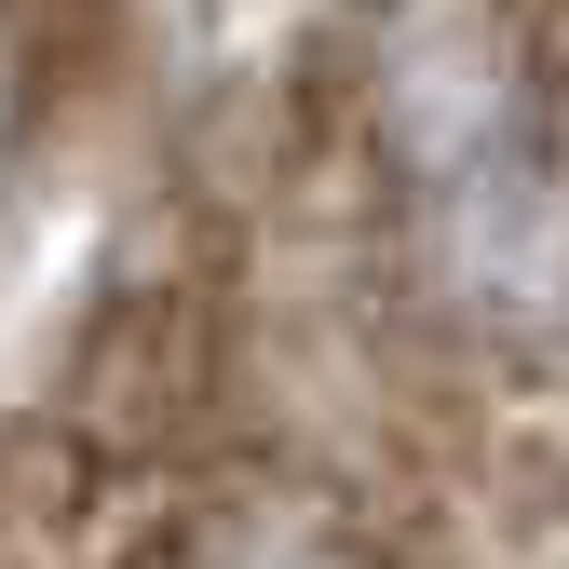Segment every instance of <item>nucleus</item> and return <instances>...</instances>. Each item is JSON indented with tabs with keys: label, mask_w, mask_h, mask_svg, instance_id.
<instances>
[{
	"label": "nucleus",
	"mask_w": 569,
	"mask_h": 569,
	"mask_svg": "<svg viewBox=\"0 0 569 569\" xmlns=\"http://www.w3.org/2000/svg\"><path fill=\"white\" fill-rule=\"evenodd\" d=\"M367 150L393 203H448L488 163L542 150V82L502 0H380L367 14Z\"/></svg>",
	"instance_id": "obj_1"
},
{
	"label": "nucleus",
	"mask_w": 569,
	"mask_h": 569,
	"mask_svg": "<svg viewBox=\"0 0 569 569\" xmlns=\"http://www.w3.org/2000/svg\"><path fill=\"white\" fill-rule=\"evenodd\" d=\"M150 569H380V556L326 502H190L150 542Z\"/></svg>",
	"instance_id": "obj_2"
},
{
	"label": "nucleus",
	"mask_w": 569,
	"mask_h": 569,
	"mask_svg": "<svg viewBox=\"0 0 569 569\" xmlns=\"http://www.w3.org/2000/svg\"><path fill=\"white\" fill-rule=\"evenodd\" d=\"M14 122H28V68H14V28H0V163H14Z\"/></svg>",
	"instance_id": "obj_3"
}]
</instances>
